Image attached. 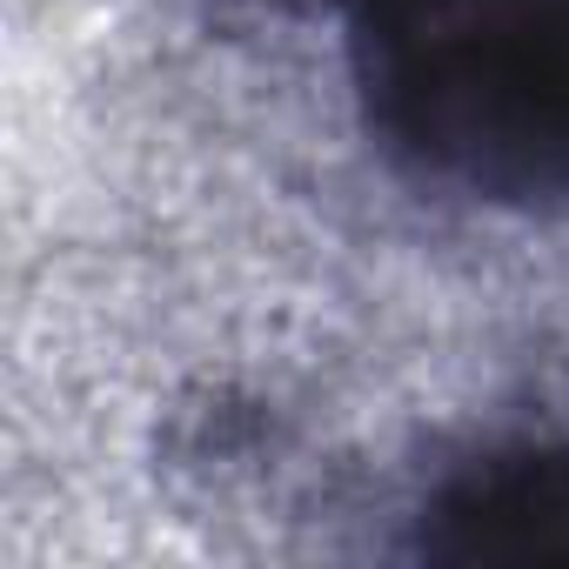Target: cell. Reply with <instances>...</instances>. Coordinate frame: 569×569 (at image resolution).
Instances as JSON below:
<instances>
[{
  "instance_id": "cell-2",
  "label": "cell",
  "mask_w": 569,
  "mask_h": 569,
  "mask_svg": "<svg viewBox=\"0 0 569 569\" xmlns=\"http://www.w3.org/2000/svg\"><path fill=\"white\" fill-rule=\"evenodd\" d=\"M429 556L569 562V442L502 449L456 476L422 516Z\"/></svg>"
},
{
  "instance_id": "cell-1",
  "label": "cell",
  "mask_w": 569,
  "mask_h": 569,
  "mask_svg": "<svg viewBox=\"0 0 569 569\" xmlns=\"http://www.w3.org/2000/svg\"><path fill=\"white\" fill-rule=\"evenodd\" d=\"M349 21L382 148L476 201L569 208V0H296Z\"/></svg>"
}]
</instances>
